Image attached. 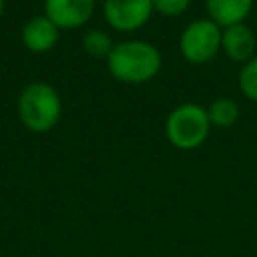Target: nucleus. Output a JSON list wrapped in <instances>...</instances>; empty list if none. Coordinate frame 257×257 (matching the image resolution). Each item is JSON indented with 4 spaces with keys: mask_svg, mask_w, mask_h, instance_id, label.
<instances>
[{
    "mask_svg": "<svg viewBox=\"0 0 257 257\" xmlns=\"http://www.w3.org/2000/svg\"><path fill=\"white\" fill-rule=\"evenodd\" d=\"M189 4L191 0H153V10L159 12L161 16L173 18V16L183 14L189 8Z\"/></svg>",
    "mask_w": 257,
    "mask_h": 257,
    "instance_id": "obj_13",
    "label": "nucleus"
},
{
    "mask_svg": "<svg viewBox=\"0 0 257 257\" xmlns=\"http://www.w3.org/2000/svg\"><path fill=\"white\" fill-rule=\"evenodd\" d=\"M223 28L211 18H197L189 22L179 36L181 56L191 64H205L221 52Z\"/></svg>",
    "mask_w": 257,
    "mask_h": 257,
    "instance_id": "obj_4",
    "label": "nucleus"
},
{
    "mask_svg": "<svg viewBox=\"0 0 257 257\" xmlns=\"http://www.w3.org/2000/svg\"><path fill=\"white\" fill-rule=\"evenodd\" d=\"M82 46L92 58H108L112 50V38L104 30H88L82 36Z\"/></svg>",
    "mask_w": 257,
    "mask_h": 257,
    "instance_id": "obj_11",
    "label": "nucleus"
},
{
    "mask_svg": "<svg viewBox=\"0 0 257 257\" xmlns=\"http://www.w3.org/2000/svg\"><path fill=\"white\" fill-rule=\"evenodd\" d=\"M108 72L124 84H143L161 70V52L147 40L116 42L106 58Z\"/></svg>",
    "mask_w": 257,
    "mask_h": 257,
    "instance_id": "obj_1",
    "label": "nucleus"
},
{
    "mask_svg": "<svg viewBox=\"0 0 257 257\" xmlns=\"http://www.w3.org/2000/svg\"><path fill=\"white\" fill-rule=\"evenodd\" d=\"M255 0H205L209 18L221 28L241 24L251 14Z\"/></svg>",
    "mask_w": 257,
    "mask_h": 257,
    "instance_id": "obj_9",
    "label": "nucleus"
},
{
    "mask_svg": "<svg viewBox=\"0 0 257 257\" xmlns=\"http://www.w3.org/2000/svg\"><path fill=\"white\" fill-rule=\"evenodd\" d=\"M106 22L118 32H131L145 26L153 14V0H104Z\"/></svg>",
    "mask_w": 257,
    "mask_h": 257,
    "instance_id": "obj_5",
    "label": "nucleus"
},
{
    "mask_svg": "<svg viewBox=\"0 0 257 257\" xmlns=\"http://www.w3.org/2000/svg\"><path fill=\"white\" fill-rule=\"evenodd\" d=\"M211 131L207 108L195 102H185L175 106L165 120L167 141L181 151H193L201 147Z\"/></svg>",
    "mask_w": 257,
    "mask_h": 257,
    "instance_id": "obj_3",
    "label": "nucleus"
},
{
    "mask_svg": "<svg viewBox=\"0 0 257 257\" xmlns=\"http://www.w3.org/2000/svg\"><path fill=\"white\" fill-rule=\"evenodd\" d=\"M207 116H209L211 126L229 128L239 120V106L231 98H217V100H213L209 104Z\"/></svg>",
    "mask_w": 257,
    "mask_h": 257,
    "instance_id": "obj_10",
    "label": "nucleus"
},
{
    "mask_svg": "<svg viewBox=\"0 0 257 257\" xmlns=\"http://www.w3.org/2000/svg\"><path fill=\"white\" fill-rule=\"evenodd\" d=\"M58 34L60 28L50 18L32 16L22 28V42L30 52H48L58 42Z\"/></svg>",
    "mask_w": 257,
    "mask_h": 257,
    "instance_id": "obj_8",
    "label": "nucleus"
},
{
    "mask_svg": "<svg viewBox=\"0 0 257 257\" xmlns=\"http://www.w3.org/2000/svg\"><path fill=\"white\" fill-rule=\"evenodd\" d=\"M94 0H44V16L58 28H78L94 14Z\"/></svg>",
    "mask_w": 257,
    "mask_h": 257,
    "instance_id": "obj_6",
    "label": "nucleus"
},
{
    "mask_svg": "<svg viewBox=\"0 0 257 257\" xmlns=\"http://www.w3.org/2000/svg\"><path fill=\"white\" fill-rule=\"evenodd\" d=\"M20 122L32 133H48L62 114V102L54 86L46 82H30L22 88L16 102Z\"/></svg>",
    "mask_w": 257,
    "mask_h": 257,
    "instance_id": "obj_2",
    "label": "nucleus"
},
{
    "mask_svg": "<svg viewBox=\"0 0 257 257\" xmlns=\"http://www.w3.org/2000/svg\"><path fill=\"white\" fill-rule=\"evenodd\" d=\"M255 48H257V36L251 30V26H247L245 22L223 28L221 50L233 62H239V64L249 62L251 58H255Z\"/></svg>",
    "mask_w": 257,
    "mask_h": 257,
    "instance_id": "obj_7",
    "label": "nucleus"
},
{
    "mask_svg": "<svg viewBox=\"0 0 257 257\" xmlns=\"http://www.w3.org/2000/svg\"><path fill=\"white\" fill-rule=\"evenodd\" d=\"M2 10H4V0H0V16H2Z\"/></svg>",
    "mask_w": 257,
    "mask_h": 257,
    "instance_id": "obj_14",
    "label": "nucleus"
},
{
    "mask_svg": "<svg viewBox=\"0 0 257 257\" xmlns=\"http://www.w3.org/2000/svg\"><path fill=\"white\" fill-rule=\"evenodd\" d=\"M239 90L243 92V96H247L249 100L257 102V56L251 58L249 62H245L241 66V72H239Z\"/></svg>",
    "mask_w": 257,
    "mask_h": 257,
    "instance_id": "obj_12",
    "label": "nucleus"
}]
</instances>
